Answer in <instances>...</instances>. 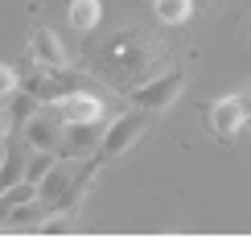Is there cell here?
I'll list each match as a JSON object with an SVG mask.
<instances>
[{
	"label": "cell",
	"instance_id": "1",
	"mask_svg": "<svg viewBox=\"0 0 251 239\" xmlns=\"http://www.w3.org/2000/svg\"><path fill=\"white\" fill-rule=\"evenodd\" d=\"M144 128H149V111H144V107L124 111V116H116V120H111V128H103L99 153H103V157H120L124 149H132V144L144 136Z\"/></svg>",
	"mask_w": 251,
	"mask_h": 239
},
{
	"label": "cell",
	"instance_id": "2",
	"mask_svg": "<svg viewBox=\"0 0 251 239\" xmlns=\"http://www.w3.org/2000/svg\"><path fill=\"white\" fill-rule=\"evenodd\" d=\"M21 136H25L29 149L54 153L62 144V116H58V107H41V103H37V111L21 124Z\"/></svg>",
	"mask_w": 251,
	"mask_h": 239
},
{
	"label": "cell",
	"instance_id": "3",
	"mask_svg": "<svg viewBox=\"0 0 251 239\" xmlns=\"http://www.w3.org/2000/svg\"><path fill=\"white\" fill-rule=\"evenodd\" d=\"M181 87H185V75H181V70H169V75L136 87L132 99H136V107H144V111H161V107H169V103L181 95Z\"/></svg>",
	"mask_w": 251,
	"mask_h": 239
},
{
	"label": "cell",
	"instance_id": "4",
	"mask_svg": "<svg viewBox=\"0 0 251 239\" xmlns=\"http://www.w3.org/2000/svg\"><path fill=\"white\" fill-rule=\"evenodd\" d=\"M243 124H247V99L226 95V99H214V103H210V128H214L223 140H231Z\"/></svg>",
	"mask_w": 251,
	"mask_h": 239
},
{
	"label": "cell",
	"instance_id": "5",
	"mask_svg": "<svg viewBox=\"0 0 251 239\" xmlns=\"http://www.w3.org/2000/svg\"><path fill=\"white\" fill-rule=\"evenodd\" d=\"M62 149L70 153V157H91V153H99V140H103V128L99 120H87V124H62Z\"/></svg>",
	"mask_w": 251,
	"mask_h": 239
},
{
	"label": "cell",
	"instance_id": "6",
	"mask_svg": "<svg viewBox=\"0 0 251 239\" xmlns=\"http://www.w3.org/2000/svg\"><path fill=\"white\" fill-rule=\"evenodd\" d=\"M62 124H87V120H103V99L99 95H58L54 99Z\"/></svg>",
	"mask_w": 251,
	"mask_h": 239
},
{
	"label": "cell",
	"instance_id": "7",
	"mask_svg": "<svg viewBox=\"0 0 251 239\" xmlns=\"http://www.w3.org/2000/svg\"><path fill=\"white\" fill-rule=\"evenodd\" d=\"M33 54H37L41 66H50V70H62V66H66V46H62V37H58L50 25H37V29H33Z\"/></svg>",
	"mask_w": 251,
	"mask_h": 239
},
{
	"label": "cell",
	"instance_id": "8",
	"mask_svg": "<svg viewBox=\"0 0 251 239\" xmlns=\"http://www.w3.org/2000/svg\"><path fill=\"white\" fill-rule=\"evenodd\" d=\"M70 182H75V173H70L66 165H58V161H54V165L46 169V178L37 182V198L46 202V206H54V202L62 198V194L70 190Z\"/></svg>",
	"mask_w": 251,
	"mask_h": 239
},
{
	"label": "cell",
	"instance_id": "9",
	"mask_svg": "<svg viewBox=\"0 0 251 239\" xmlns=\"http://www.w3.org/2000/svg\"><path fill=\"white\" fill-rule=\"evenodd\" d=\"M99 17H103L99 0H70V8H66V21H70L75 33H91V29L99 25Z\"/></svg>",
	"mask_w": 251,
	"mask_h": 239
},
{
	"label": "cell",
	"instance_id": "10",
	"mask_svg": "<svg viewBox=\"0 0 251 239\" xmlns=\"http://www.w3.org/2000/svg\"><path fill=\"white\" fill-rule=\"evenodd\" d=\"M152 13L161 25H185L194 13V0H152Z\"/></svg>",
	"mask_w": 251,
	"mask_h": 239
},
{
	"label": "cell",
	"instance_id": "11",
	"mask_svg": "<svg viewBox=\"0 0 251 239\" xmlns=\"http://www.w3.org/2000/svg\"><path fill=\"white\" fill-rule=\"evenodd\" d=\"M46 219V202L41 198H29V202H17L13 211H8V227H33Z\"/></svg>",
	"mask_w": 251,
	"mask_h": 239
},
{
	"label": "cell",
	"instance_id": "12",
	"mask_svg": "<svg viewBox=\"0 0 251 239\" xmlns=\"http://www.w3.org/2000/svg\"><path fill=\"white\" fill-rule=\"evenodd\" d=\"M21 178H25V153H21V149H8L4 161H0V194H4L8 186H17Z\"/></svg>",
	"mask_w": 251,
	"mask_h": 239
},
{
	"label": "cell",
	"instance_id": "13",
	"mask_svg": "<svg viewBox=\"0 0 251 239\" xmlns=\"http://www.w3.org/2000/svg\"><path fill=\"white\" fill-rule=\"evenodd\" d=\"M8 103H13V107H8V120H13V128H21V124H25V120L37 111L41 99L29 95V91H17V95H8Z\"/></svg>",
	"mask_w": 251,
	"mask_h": 239
},
{
	"label": "cell",
	"instance_id": "14",
	"mask_svg": "<svg viewBox=\"0 0 251 239\" xmlns=\"http://www.w3.org/2000/svg\"><path fill=\"white\" fill-rule=\"evenodd\" d=\"M54 165V153H46V149H33V157H25V182H41L46 178V169Z\"/></svg>",
	"mask_w": 251,
	"mask_h": 239
},
{
	"label": "cell",
	"instance_id": "15",
	"mask_svg": "<svg viewBox=\"0 0 251 239\" xmlns=\"http://www.w3.org/2000/svg\"><path fill=\"white\" fill-rule=\"evenodd\" d=\"M17 91H21L17 66H0V103H8V95H17Z\"/></svg>",
	"mask_w": 251,
	"mask_h": 239
},
{
	"label": "cell",
	"instance_id": "16",
	"mask_svg": "<svg viewBox=\"0 0 251 239\" xmlns=\"http://www.w3.org/2000/svg\"><path fill=\"white\" fill-rule=\"evenodd\" d=\"M8 132H13V120H8V107H0V144L8 140Z\"/></svg>",
	"mask_w": 251,
	"mask_h": 239
},
{
	"label": "cell",
	"instance_id": "17",
	"mask_svg": "<svg viewBox=\"0 0 251 239\" xmlns=\"http://www.w3.org/2000/svg\"><path fill=\"white\" fill-rule=\"evenodd\" d=\"M194 4H210V0H194Z\"/></svg>",
	"mask_w": 251,
	"mask_h": 239
},
{
	"label": "cell",
	"instance_id": "18",
	"mask_svg": "<svg viewBox=\"0 0 251 239\" xmlns=\"http://www.w3.org/2000/svg\"><path fill=\"white\" fill-rule=\"evenodd\" d=\"M247 99H251V95H247Z\"/></svg>",
	"mask_w": 251,
	"mask_h": 239
}]
</instances>
